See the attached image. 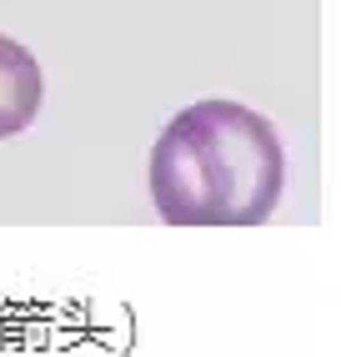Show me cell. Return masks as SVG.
I'll return each instance as SVG.
<instances>
[{
	"instance_id": "cell-2",
	"label": "cell",
	"mask_w": 341,
	"mask_h": 357,
	"mask_svg": "<svg viewBox=\"0 0 341 357\" xmlns=\"http://www.w3.org/2000/svg\"><path fill=\"white\" fill-rule=\"evenodd\" d=\"M40 96H45V81H40L35 56L20 40L0 36V141L20 136V131L35 121Z\"/></svg>"
},
{
	"instance_id": "cell-1",
	"label": "cell",
	"mask_w": 341,
	"mask_h": 357,
	"mask_svg": "<svg viewBox=\"0 0 341 357\" xmlns=\"http://www.w3.org/2000/svg\"><path fill=\"white\" fill-rule=\"evenodd\" d=\"M286 192L276 126L241 101H196L151 146V202L166 227H261Z\"/></svg>"
}]
</instances>
